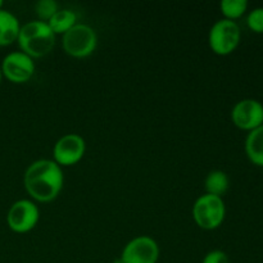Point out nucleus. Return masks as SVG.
Wrapping results in <instances>:
<instances>
[{"mask_svg":"<svg viewBox=\"0 0 263 263\" xmlns=\"http://www.w3.org/2000/svg\"><path fill=\"white\" fill-rule=\"evenodd\" d=\"M40 211L37 205L28 199H21L10 205L7 215L8 226L12 231L18 234L28 233L39 222Z\"/></svg>","mask_w":263,"mask_h":263,"instance_id":"obj_6","label":"nucleus"},{"mask_svg":"<svg viewBox=\"0 0 263 263\" xmlns=\"http://www.w3.org/2000/svg\"><path fill=\"white\" fill-rule=\"evenodd\" d=\"M21 25L17 17L8 10L0 9V46H7L17 41Z\"/></svg>","mask_w":263,"mask_h":263,"instance_id":"obj_11","label":"nucleus"},{"mask_svg":"<svg viewBox=\"0 0 263 263\" xmlns=\"http://www.w3.org/2000/svg\"><path fill=\"white\" fill-rule=\"evenodd\" d=\"M233 123L240 130L253 131L263 125V104L256 99H243L231 110Z\"/></svg>","mask_w":263,"mask_h":263,"instance_id":"obj_8","label":"nucleus"},{"mask_svg":"<svg viewBox=\"0 0 263 263\" xmlns=\"http://www.w3.org/2000/svg\"><path fill=\"white\" fill-rule=\"evenodd\" d=\"M2 77H3V73H2V68H0V82H2Z\"/></svg>","mask_w":263,"mask_h":263,"instance_id":"obj_20","label":"nucleus"},{"mask_svg":"<svg viewBox=\"0 0 263 263\" xmlns=\"http://www.w3.org/2000/svg\"><path fill=\"white\" fill-rule=\"evenodd\" d=\"M58 10V3L54 2V0H40V2L36 3L35 5V12L36 14H37L39 20L46 23L49 22V20H50Z\"/></svg>","mask_w":263,"mask_h":263,"instance_id":"obj_16","label":"nucleus"},{"mask_svg":"<svg viewBox=\"0 0 263 263\" xmlns=\"http://www.w3.org/2000/svg\"><path fill=\"white\" fill-rule=\"evenodd\" d=\"M247 25L253 32L263 33V8H254L247 17Z\"/></svg>","mask_w":263,"mask_h":263,"instance_id":"obj_17","label":"nucleus"},{"mask_svg":"<svg viewBox=\"0 0 263 263\" xmlns=\"http://www.w3.org/2000/svg\"><path fill=\"white\" fill-rule=\"evenodd\" d=\"M55 36L48 23L37 20L21 26L17 41L21 51L31 58H41L53 50Z\"/></svg>","mask_w":263,"mask_h":263,"instance_id":"obj_2","label":"nucleus"},{"mask_svg":"<svg viewBox=\"0 0 263 263\" xmlns=\"http://www.w3.org/2000/svg\"><path fill=\"white\" fill-rule=\"evenodd\" d=\"M98 44L94 28L84 23H77L67 31L62 39V45L68 55L74 58H85L95 50Z\"/></svg>","mask_w":263,"mask_h":263,"instance_id":"obj_5","label":"nucleus"},{"mask_svg":"<svg viewBox=\"0 0 263 263\" xmlns=\"http://www.w3.org/2000/svg\"><path fill=\"white\" fill-rule=\"evenodd\" d=\"M226 216V205L221 197L200 195L193 205V218L200 229L215 230L220 228Z\"/></svg>","mask_w":263,"mask_h":263,"instance_id":"obj_3","label":"nucleus"},{"mask_svg":"<svg viewBox=\"0 0 263 263\" xmlns=\"http://www.w3.org/2000/svg\"><path fill=\"white\" fill-rule=\"evenodd\" d=\"M229 185H230V181H229V177L225 172L221 171V170L211 171L204 181V187L205 192H207L205 194L222 198V195L228 192Z\"/></svg>","mask_w":263,"mask_h":263,"instance_id":"obj_14","label":"nucleus"},{"mask_svg":"<svg viewBox=\"0 0 263 263\" xmlns=\"http://www.w3.org/2000/svg\"><path fill=\"white\" fill-rule=\"evenodd\" d=\"M3 5H4V3H3V0H0V9H3Z\"/></svg>","mask_w":263,"mask_h":263,"instance_id":"obj_19","label":"nucleus"},{"mask_svg":"<svg viewBox=\"0 0 263 263\" xmlns=\"http://www.w3.org/2000/svg\"><path fill=\"white\" fill-rule=\"evenodd\" d=\"M221 13L225 15V20L234 21L240 18L248 9L247 0H222L220 3Z\"/></svg>","mask_w":263,"mask_h":263,"instance_id":"obj_15","label":"nucleus"},{"mask_svg":"<svg viewBox=\"0 0 263 263\" xmlns=\"http://www.w3.org/2000/svg\"><path fill=\"white\" fill-rule=\"evenodd\" d=\"M26 192L41 203L51 202L62 192L64 176L62 167L51 159H37L27 167L23 177Z\"/></svg>","mask_w":263,"mask_h":263,"instance_id":"obj_1","label":"nucleus"},{"mask_svg":"<svg viewBox=\"0 0 263 263\" xmlns=\"http://www.w3.org/2000/svg\"><path fill=\"white\" fill-rule=\"evenodd\" d=\"M48 25L55 35H64L67 31L77 25V15L76 13L69 9H59L49 20Z\"/></svg>","mask_w":263,"mask_h":263,"instance_id":"obj_13","label":"nucleus"},{"mask_svg":"<svg viewBox=\"0 0 263 263\" xmlns=\"http://www.w3.org/2000/svg\"><path fill=\"white\" fill-rule=\"evenodd\" d=\"M246 153L252 163L263 167V125L248 134L246 139Z\"/></svg>","mask_w":263,"mask_h":263,"instance_id":"obj_12","label":"nucleus"},{"mask_svg":"<svg viewBox=\"0 0 263 263\" xmlns=\"http://www.w3.org/2000/svg\"><path fill=\"white\" fill-rule=\"evenodd\" d=\"M159 258V247L151 236H136L123 248L121 263H157Z\"/></svg>","mask_w":263,"mask_h":263,"instance_id":"obj_7","label":"nucleus"},{"mask_svg":"<svg viewBox=\"0 0 263 263\" xmlns=\"http://www.w3.org/2000/svg\"><path fill=\"white\" fill-rule=\"evenodd\" d=\"M0 68H2V73L9 81L14 84H23L33 76L35 63H33V59L23 51H12L3 59Z\"/></svg>","mask_w":263,"mask_h":263,"instance_id":"obj_9","label":"nucleus"},{"mask_svg":"<svg viewBox=\"0 0 263 263\" xmlns=\"http://www.w3.org/2000/svg\"><path fill=\"white\" fill-rule=\"evenodd\" d=\"M202 263H230V259L223 251H211L205 254Z\"/></svg>","mask_w":263,"mask_h":263,"instance_id":"obj_18","label":"nucleus"},{"mask_svg":"<svg viewBox=\"0 0 263 263\" xmlns=\"http://www.w3.org/2000/svg\"><path fill=\"white\" fill-rule=\"evenodd\" d=\"M241 31L235 21L218 20L213 23L208 35V44L213 53L218 55H229L238 48Z\"/></svg>","mask_w":263,"mask_h":263,"instance_id":"obj_4","label":"nucleus"},{"mask_svg":"<svg viewBox=\"0 0 263 263\" xmlns=\"http://www.w3.org/2000/svg\"><path fill=\"white\" fill-rule=\"evenodd\" d=\"M86 151L85 140L77 134L63 135L55 143L53 149L54 162L59 166H72L80 162Z\"/></svg>","mask_w":263,"mask_h":263,"instance_id":"obj_10","label":"nucleus"}]
</instances>
